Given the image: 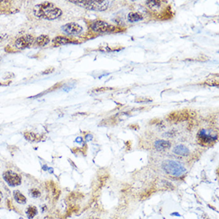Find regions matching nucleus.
I'll return each mask as SVG.
<instances>
[{"label": "nucleus", "instance_id": "423d86ee", "mask_svg": "<svg viewBox=\"0 0 219 219\" xmlns=\"http://www.w3.org/2000/svg\"><path fill=\"white\" fill-rule=\"evenodd\" d=\"M34 43V37L30 34H25L15 41V47L19 50L29 48Z\"/></svg>", "mask_w": 219, "mask_h": 219}, {"label": "nucleus", "instance_id": "2eb2a0df", "mask_svg": "<svg viewBox=\"0 0 219 219\" xmlns=\"http://www.w3.org/2000/svg\"><path fill=\"white\" fill-rule=\"evenodd\" d=\"M50 42V37L48 35L43 34L39 36V38H37L36 39V44L39 46H45L48 44Z\"/></svg>", "mask_w": 219, "mask_h": 219}, {"label": "nucleus", "instance_id": "20e7f679", "mask_svg": "<svg viewBox=\"0 0 219 219\" xmlns=\"http://www.w3.org/2000/svg\"><path fill=\"white\" fill-rule=\"evenodd\" d=\"M91 29L96 33H106V32H114L117 29V27L110 25L104 21L96 20L92 22Z\"/></svg>", "mask_w": 219, "mask_h": 219}, {"label": "nucleus", "instance_id": "1a4fd4ad", "mask_svg": "<svg viewBox=\"0 0 219 219\" xmlns=\"http://www.w3.org/2000/svg\"><path fill=\"white\" fill-rule=\"evenodd\" d=\"M171 144L169 141L164 140H159L154 143V147L157 151H165L171 148Z\"/></svg>", "mask_w": 219, "mask_h": 219}, {"label": "nucleus", "instance_id": "a211bd4d", "mask_svg": "<svg viewBox=\"0 0 219 219\" xmlns=\"http://www.w3.org/2000/svg\"><path fill=\"white\" fill-rule=\"evenodd\" d=\"M24 136H25V138L27 140L32 141V142L36 140L37 139V136L33 132H26L24 134Z\"/></svg>", "mask_w": 219, "mask_h": 219}, {"label": "nucleus", "instance_id": "b1692460", "mask_svg": "<svg viewBox=\"0 0 219 219\" xmlns=\"http://www.w3.org/2000/svg\"><path fill=\"white\" fill-rule=\"evenodd\" d=\"M2 197H3V195H2V193L0 191V202H1V201H2Z\"/></svg>", "mask_w": 219, "mask_h": 219}, {"label": "nucleus", "instance_id": "aec40b11", "mask_svg": "<svg viewBox=\"0 0 219 219\" xmlns=\"http://www.w3.org/2000/svg\"><path fill=\"white\" fill-rule=\"evenodd\" d=\"M92 135H87L86 136H85V140H86V141L92 140Z\"/></svg>", "mask_w": 219, "mask_h": 219}, {"label": "nucleus", "instance_id": "5701e85b", "mask_svg": "<svg viewBox=\"0 0 219 219\" xmlns=\"http://www.w3.org/2000/svg\"><path fill=\"white\" fill-rule=\"evenodd\" d=\"M76 142L77 143H81L82 142V138L81 137H78V138L76 139Z\"/></svg>", "mask_w": 219, "mask_h": 219}, {"label": "nucleus", "instance_id": "f257e3e1", "mask_svg": "<svg viewBox=\"0 0 219 219\" xmlns=\"http://www.w3.org/2000/svg\"><path fill=\"white\" fill-rule=\"evenodd\" d=\"M33 13L37 18L46 20H55L62 14V10L50 2L39 3L34 7Z\"/></svg>", "mask_w": 219, "mask_h": 219}, {"label": "nucleus", "instance_id": "6e6552de", "mask_svg": "<svg viewBox=\"0 0 219 219\" xmlns=\"http://www.w3.org/2000/svg\"><path fill=\"white\" fill-rule=\"evenodd\" d=\"M198 137L200 141H202V143H205V144H209V143L213 142L217 139L216 135H212L210 132L206 131V129H201L198 133Z\"/></svg>", "mask_w": 219, "mask_h": 219}, {"label": "nucleus", "instance_id": "f03ea898", "mask_svg": "<svg viewBox=\"0 0 219 219\" xmlns=\"http://www.w3.org/2000/svg\"><path fill=\"white\" fill-rule=\"evenodd\" d=\"M69 2L85 8L87 10L96 11H104L109 6V2L106 0H72L69 1Z\"/></svg>", "mask_w": 219, "mask_h": 219}, {"label": "nucleus", "instance_id": "412c9836", "mask_svg": "<svg viewBox=\"0 0 219 219\" xmlns=\"http://www.w3.org/2000/svg\"><path fill=\"white\" fill-rule=\"evenodd\" d=\"M54 69H49L48 70H46V71L44 72V74H47V73H51L52 71H54Z\"/></svg>", "mask_w": 219, "mask_h": 219}, {"label": "nucleus", "instance_id": "dca6fc26", "mask_svg": "<svg viewBox=\"0 0 219 219\" xmlns=\"http://www.w3.org/2000/svg\"><path fill=\"white\" fill-rule=\"evenodd\" d=\"M26 214L28 219H33L38 214V209L34 206H29L26 209Z\"/></svg>", "mask_w": 219, "mask_h": 219}, {"label": "nucleus", "instance_id": "9d476101", "mask_svg": "<svg viewBox=\"0 0 219 219\" xmlns=\"http://www.w3.org/2000/svg\"><path fill=\"white\" fill-rule=\"evenodd\" d=\"M173 152L178 156H187L190 154V150L183 144H179L173 148Z\"/></svg>", "mask_w": 219, "mask_h": 219}, {"label": "nucleus", "instance_id": "9b49d317", "mask_svg": "<svg viewBox=\"0 0 219 219\" xmlns=\"http://www.w3.org/2000/svg\"><path fill=\"white\" fill-rule=\"evenodd\" d=\"M146 5L148 6V8L152 10L154 12H157L162 9V5H163V1H156V0H151V1H147Z\"/></svg>", "mask_w": 219, "mask_h": 219}, {"label": "nucleus", "instance_id": "4468645a", "mask_svg": "<svg viewBox=\"0 0 219 219\" xmlns=\"http://www.w3.org/2000/svg\"><path fill=\"white\" fill-rule=\"evenodd\" d=\"M52 43L54 46H62V45L67 44V43H70V41H69V39H68L67 38H66V37L58 36L53 39Z\"/></svg>", "mask_w": 219, "mask_h": 219}, {"label": "nucleus", "instance_id": "0eeeda50", "mask_svg": "<svg viewBox=\"0 0 219 219\" xmlns=\"http://www.w3.org/2000/svg\"><path fill=\"white\" fill-rule=\"evenodd\" d=\"M62 30L69 35H77L83 31V27L77 22H69L62 27Z\"/></svg>", "mask_w": 219, "mask_h": 219}, {"label": "nucleus", "instance_id": "f3484780", "mask_svg": "<svg viewBox=\"0 0 219 219\" xmlns=\"http://www.w3.org/2000/svg\"><path fill=\"white\" fill-rule=\"evenodd\" d=\"M29 194L32 197V198H38L41 196V192L38 190V189L33 188V189H30V190H29Z\"/></svg>", "mask_w": 219, "mask_h": 219}, {"label": "nucleus", "instance_id": "4be33fe9", "mask_svg": "<svg viewBox=\"0 0 219 219\" xmlns=\"http://www.w3.org/2000/svg\"><path fill=\"white\" fill-rule=\"evenodd\" d=\"M171 216H176V217H181V215L179 214V213H177V212H175V213H172L171 214Z\"/></svg>", "mask_w": 219, "mask_h": 219}, {"label": "nucleus", "instance_id": "f8f14e48", "mask_svg": "<svg viewBox=\"0 0 219 219\" xmlns=\"http://www.w3.org/2000/svg\"><path fill=\"white\" fill-rule=\"evenodd\" d=\"M13 197L14 201H15L17 203L21 204V205H24V204L26 203V198L20 192L19 190H14Z\"/></svg>", "mask_w": 219, "mask_h": 219}, {"label": "nucleus", "instance_id": "39448f33", "mask_svg": "<svg viewBox=\"0 0 219 219\" xmlns=\"http://www.w3.org/2000/svg\"><path fill=\"white\" fill-rule=\"evenodd\" d=\"M4 181L10 186V187L19 186L22 183V177L18 174L12 171H6L2 174Z\"/></svg>", "mask_w": 219, "mask_h": 219}, {"label": "nucleus", "instance_id": "7ed1b4c3", "mask_svg": "<svg viewBox=\"0 0 219 219\" xmlns=\"http://www.w3.org/2000/svg\"><path fill=\"white\" fill-rule=\"evenodd\" d=\"M162 168L167 175L175 177L183 176L186 172V167L183 164L171 160H165L162 164Z\"/></svg>", "mask_w": 219, "mask_h": 219}, {"label": "nucleus", "instance_id": "6ab92c4d", "mask_svg": "<svg viewBox=\"0 0 219 219\" xmlns=\"http://www.w3.org/2000/svg\"><path fill=\"white\" fill-rule=\"evenodd\" d=\"M111 89H112V88H107V87H103V88H96L95 90H93V92H105V91H108V90H111Z\"/></svg>", "mask_w": 219, "mask_h": 219}, {"label": "nucleus", "instance_id": "ddd939ff", "mask_svg": "<svg viewBox=\"0 0 219 219\" xmlns=\"http://www.w3.org/2000/svg\"><path fill=\"white\" fill-rule=\"evenodd\" d=\"M143 19V15L138 12H130L128 15V21L129 22H137Z\"/></svg>", "mask_w": 219, "mask_h": 219}]
</instances>
